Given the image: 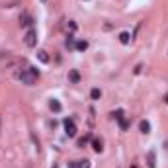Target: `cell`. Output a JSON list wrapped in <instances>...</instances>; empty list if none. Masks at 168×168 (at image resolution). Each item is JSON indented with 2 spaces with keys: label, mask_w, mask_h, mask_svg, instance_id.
<instances>
[{
  "label": "cell",
  "mask_w": 168,
  "mask_h": 168,
  "mask_svg": "<svg viewBox=\"0 0 168 168\" xmlns=\"http://www.w3.org/2000/svg\"><path fill=\"white\" fill-rule=\"evenodd\" d=\"M37 76H39V71L35 67H27L26 71H22V72H16V78H20L24 84H27V86H31L37 80Z\"/></svg>",
  "instance_id": "1"
},
{
  "label": "cell",
  "mask_w": 168,
  "mask_h": 168,
  "mask_svg": "<svg viewBox=\"0 0 168 168\" xmlns=\"http://www.w3.org/2000/svg\"><path fill=\"white\" fill-rule=\"evenodd\" d=\"M24 41H26L27 47H35V43H37V31L31 27V30H27L26 37H24Z\"/></svg>",
  "instance_id": "2"
},
{
  "label": "cell",
  "mask_w": 168,
  "mask_h": 168,
  "mask_svg": "<svg viewBox=\"0 0 168 168\" xmlns=\"http://www.w3.org/2000/svg\"><path fill=\"white\" fill-rule=\"evenodd\" d=\"M65 133L68 135V137H74L76 135V125L72 119H65Z\"/></svg>",
  "instance_id": "3"
},
{
  "label": "cell",
  "mask_w": 168,
  "mask_h": 168,
  "mask_svg": "<svg viewBox=\"0 0 168 168\" xmlns=\"http://www.w3.org/2000/svg\"><path fill=\"white\" fill-rule=\"evenodd\" d=\"M68 82H72V84H78L80 82V72L78 71H68Z\"/></svg>",
  "instance_id": "4"
},
{
  "label": "cell",
  "mask_w": 168,
  "mask_h": 168,
  "mask_svg": "<svg viewBox=\"0 0 168 168\" xmlns=\"http://www.w3.org/2000/svg\"><path fill=\"white\" fill-rule=\"evenodd\" d=\"M20 26H22V27L31 26V18H30L27 14H22V16H20Z\"/></svg>",
  "instance_id": "5"
},
{
  "label": "cell",
  "mask_w": 168,
  "mask_h": 168,
  "mask_svg": "<svg viewBox=\"0 0 168 168\" xmlns=\"http://www.w3.org/2000/svg\"><path fill=\"white\" fill-rule=\"evenodd\" d=\"M149 168H157V154H154V151H149Z\"/></svg>",
  "instance_id": "6"
},
{
  "label": "cell",
  "mask_w": 168,
  "mask_h": 168,
  "mask_svg": "<svg viewBox=\"0 0 168 168\" xmlns=\"http://www.w3.org/2000/svg\"><path fill=\"white\" fill-rule=\"evenodd\" d=\"M139 131H141V133H149V131H151V123L143 119L141 123H139Z\"/></svg>",
  "instance_id": "7"
},
{
  "label": "cell",
  "mask_w": 168,
  "mask_h": 168,
  "mask_svg": "<svg viewBox=\"0 0 168 168\" xmlns=\"http://www.w3.org/2000/svg\"><path fill=\"white\" fill-rule=\"evenodd\" d=\"M74 49H76V51H86V49H88V43H86L84 39H80V41L74 43Z\"/></svg>",
  "instance_id": "8"
},
{
  "label": "cell",
  "mask_w": 168,
  "mask_h": 168,
  "mask_svg": "<svg viewBox=\"0 0 168 168\" xmlns=\"http://www.w3.org/2000/svg\"><path fill=\"white\" fill-rule=\"evenodd\" d=\"M35 55H37V61H41V63H49V55H47V51H37Z\"/></svg>",
  "instance_id": "9"
},
{
  "label": "cell",
  "mask_w": 168,
  "mask_h": 168,
  "mask_svg": "<svg viewBox=\"0 0 168 168\" xmlns=\"http://www.w3.org/2000/svg\"><path fill=\"white\" fill-rule=\"evenodd\" d=\"M119 41L123 43V45H127V43L131 41V33H127V31H121V33H119Z\"/></svg>",
  "instance_id": "10"
},
{
  "label": "cell",
  "mask_w": 168,
  "mask_h": 168,
  "mask_svg": "<svg viewBox=\"0 0 168 168\" xmlns=\"http://www.w3.org/2000/svg\"><path fill=\"white\" fill-rule=\"evenodd\" d=\"M49 108H51L55 113H59V112H61V104H59V100H51V102H49Z\"/></svg>",
  "instance_id": "11"
},
{
  "label": "cell",
  "mask_w": 168,
  "mask_h": 168,
  "mask_svg": "<svg viewBox=\"0 0 168 168\" xmlns=\"http://www.w3.org/2000/svg\"><path fill=\"white\" fill-rule=\"evenodd\" d=\"M92 147H94V151H96V153H102V149H104L100 139H92Z\"/></svg>",
  "instance_id": "12"
},
{
  "label": "cell",
  "mask_w": 168,
  "mask_h": 168,
  "mask_svg": "<svg viewBox=\"0 0 168 168\" xmlns=\"http://www.w3.org/2000/svg\"><path fill=\"white\" fill-rule=\"evenodd\" d=\"M100 96H102L100 88H92L90 90V98H92V100H100Z\"/></svg>",
  "instance_id": "13"
},
{
  "label": "cell",
  "mask_w": 168,
  "mask_h": 168,
  "mask_svg": "<svg viewBox=\"0 0 168 168\" xmlns=\"http://www.w3.org/2000/svg\"><path fill=\"white\" fill-rule=\"evenodd\" d=\"M112 116H113V117H116V119H117V121H121V119H123V109H116V112H113V113H112Z\"/></svg>",
  "instance_id": "14"
},
{
  "label": "cell",
  "mask_w": 168,
  "mask_h": 168,
  "mask_svg": "<svg viewBox=\"0 0 168 168\" xmlns=\"http://www.w3.org/2000/svg\"><path fill=\"white\" fill-rule=\"evenodd\" d=\"M76 168H90V160H78V164H76Z\"/></svg>",
  "instance_id": "15"
},
{
  "label": "cell",
  "mask_w": 168,
  "mask_h": 168,
  "mask_svg": "<svg viewBox=\"0 0 168 168\" xmlns=\"http://www.w3.org/2000/svg\"><path fill=\"white\" fill-rule=\"evenodd\" d=\"M88 141H90V135H86V137H80V139H78V147H84Z\"/></svg>",
  "instance_id": "16"
},
{
  "label": "cell",
  "mask_w": 168,
  "mask_h": 168,
  "mask_svg": "<svg viewBox=\"0 0 168 168\" xmlns=\"http://www.w3.org/2000/svg\"><path fill=\"white\" fill-rule=\"evenodd\" d=\"M67 47H74V35H68L67 37Z\"/></svg>",
  "instance_id": "17"
},
{
  "label": "cell",
  "mask_w": 168,
  "mask_h": 168,
  "mask_svg": "<svg viewBox=\"0 0 168 168\" xmlns=\"http://www.w3.org/2000/svg\"><path fill=\"white\" fill-rule=\"evenodd\" d=\"M119 125H121V129H123V131H125V129H127V127H129V121H125V119H121V121H119Z\"/></svg>",
  "instance_id": "18"
},
{
  "label": "cell",
  "mask_w": 168,
  "mask_h": 168,
  "mask_svg": "<svg viewBox=\"0 0 168 168\" xmlns=\"http://www.w3.org/2000/svg\"><path fill=\"white\" fill-rule=\"evenodd\" d=\"M68 30H71V31H76V24H74V22H68Z\"/></svg>",
  "instance_id": "19"
},
{
  "label": "cell",
  "mask_w": 168,
  "mask_h": 168,
  "mask_svg": "<svg viewBox=\"0 0 168 168\" xmlns=\"http://www.w3.org/2000/svg\"><path fill=\"white\" fill-rule=\"evenodd\" d=\"M141 68H143V65H137V67H135V74H139V72H141Z\"/></svg>",
  "instance_id": "20"
},
{
  "label": "cell",
  "mask_w": 168,
  "mask_h": 168,
  "mask_svg": "<svg viewBox=\"0 0 168 168\" xmlns=\"http://www.w3.org/2000/svg\"><path fill=\"white\" fill-rule=\"evenodd\" d=\"M166 104H168V96H166Z\"/></svg>",
  "instance_id": "21"
},
{
  "label": "cell",
  "mask_w": 168,
  "mask_h": 168,
  "mask_svg": "<svg viewBox=\"0 0 168 168\" xmlns=\"http://www.w3.org/2000/svg\"><path fill=\"white\" fill-rule=\"evenodd\" d=\"M41 2H47V0H41Z\"/></svg>",
  "instance_id": "22"
},
{
  "label": "cell",
  "mask_w": 168,
  "mask_h": 168,
  "mask_svg": "<svg viewBox=\"0 0 168 168\" xmlns=\"http://www.w3.org/2000/svg\"><path fill=\"white\" fill-rule=\"evenodd\" d=\"M131 168H137V166H131Z\"/></svg>",
  "instance_id": "23"
}]
</instances>
